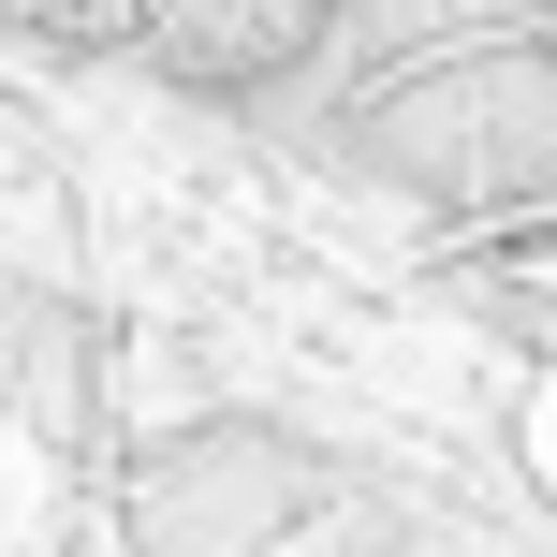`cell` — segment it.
I'll return each mask as SVG.
<instances>
[{
	"instance_id": "1",
	"label": "cell",
	"mask_w": 557,
	"mask_h": 557,
	"mask_svg": "<svg viewBox=\"0 0 557 557\" xmlns=\"http://www.w3.org/2000/svg\"><path fill=\"white\" fill-rule=\"evenodd\" d=\"M337 162L382 176L411 206H455V221H513V206H557V29H441L411 45L382 88L337 103Z\"/></svg>"
},
{
	"instance_id": "2",
	"label": "cell",
	"mask_w": 557,
	"mask_h": 557,
	"mask_svg": "<svg viewBox=\"0 0 557 557\" xmlns=\"http://www.w3.org/2000/svg\"><path fill=\"white\" fill-rule=\"evenodd\" d=\"M367 0H0V45L45 59H117L147 88H191V103H278L352 45Z\"/></svg>"
},
{
	"instance_id": "3",
	"label": "cell",
	"mask_w": 557,
	"mask_h": 557,
	"mask_svg": "<svg viewBox=\"0 0 557 557\" xmlns=\"http://www.w3.org/2000/svg\"><path fill=\"white\" fill-rule=\"evenodd\" d=\"M323 513V455L278 425H162L117 470V557H278Z\"/></svg>"
}]
</instances>
